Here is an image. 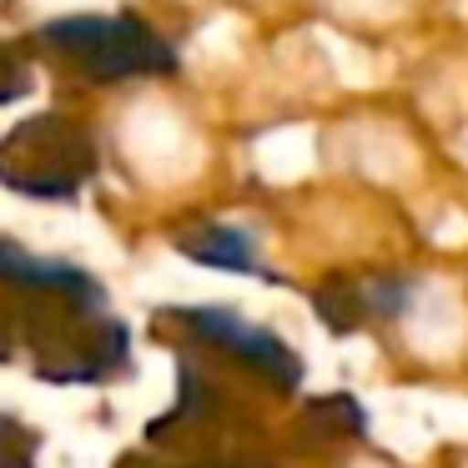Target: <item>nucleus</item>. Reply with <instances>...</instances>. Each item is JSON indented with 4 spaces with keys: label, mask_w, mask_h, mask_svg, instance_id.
Segmentation results:
<instances>
[{
    "label": "nucleus",
    "mask_w": 468,
    "mask_h": 468,
    "mask_svg": "<svg viewBox=\"0 0 468 468\" xmlns=\"http://www.w3.org/2000/svg\"><path fill=\"white\" fill-rule=\"evenodd\" d=\"M0 363H26L46 383H112L132 347L91 272L0 237Z\"/></svg>",
    "instance_id": "1"
},
{
    "label": "nucleus",
    "mask_w": 468,
    "mask_h": 468,
    "mask_svg": "<svg viewBox=\"0 0 468 468\" xmlns=\"http://www.w3.org/2000/svg\"><path fill=\"white\" fill-rule=\"evenodd\" d=\"M36 46L81 81H136L176 71L172 46L132 16H61L36 31Z\"/></svg>",
    "instance_id": "2"
},
{
    "label": "nucleus",
    "mask_w": 468,
    "mask_h": 468,
    "mask_svg": "<svg viewBox=\"0 0 468 468\" xmlns=\"http://www.w3.org/2000/svg\"><path fill=\"white\" fill-rule=\"evenodd\" d=\"M91 172H96V146L76 116L41 112L0 142V182L11 192L61 202V197L81 192L91 182Z\"/></svg>",
    "instance_id": "3"
},
{
    "label": "nucleus",
    "mask_w": 468,
    "mask_h": 468,
    "mask_svg": "<svg viewBox=\"0 0 468 468\" xmlns=\"http://www.w3.org/2000/svg\"><path fill=\"white\" fill-rule=\"evenodd\" d=\"M172 317L197 337V343L212 347V353L237 357V363L252 367L257 378H267L277 393H292V388L303 383V357H297L272 327L247 323L232 307H182V313H172Z\"/></svg>",
    "instance_id": "4"
},
{
    "label": "nucleus",
    "mask_w": 468,
    "mask_h": 468,
    "mask_svg": "<svg viewBox=\"0 0 468 468\" xmlns=\"http://www.w3.org/2000/svg\"><path fill=\"white\" fill-rule=\"evenodd\" d=\"M176 247H182L192 262L217 267V272H262V262H257V247H252V237H247L242 227L202 222V227H192V232L176 237Z\"/></svg>",
    "instance_id": "5"
},
{
    "label": "nucleus",
    "mask_w": 468,
    "mask_h": 468,
    "mask_svg": "<svg viewBox=\"0 0 468 468\" xmlns=\"http://www.w3.org/2000/svg\"><path fill=\"white\" fill-rule=\"evenodd\" d=\"M36 448H41L36 428H26L11 413H0V468H36Z\"/></svg>",
    "instance_id": "6"
},
{
    "label": "nucleus",
    "mask_w": 468,
    "mask_h": 468,
    "mask_svg": "<svg viewBox=\"0 0 468 468\" xmlns=\"http://www.w3.org/2000/svg\"><path fill=\"white\" fill-rule=\"evenodd\" d=\"M26 91H31V61L16 46H0V106L21 101Z\"/></svg>",
    "instance_id": "7"
},
{
    "label": "nucleus",
    "mask_w": 468,
    "mask_h": 468,
    "mask_svg": "<svg viewBox=\"0 0 468 468\" xmlns=\"http://www.w3.org/2000/svg\"><path fill=\"white\" fill-rule=\"evenodd\" d=\"M337 11H373V16H383V11H398L403 0H333Z\"/></svg>",
    "instance_id": "8"
}]
</instances>
